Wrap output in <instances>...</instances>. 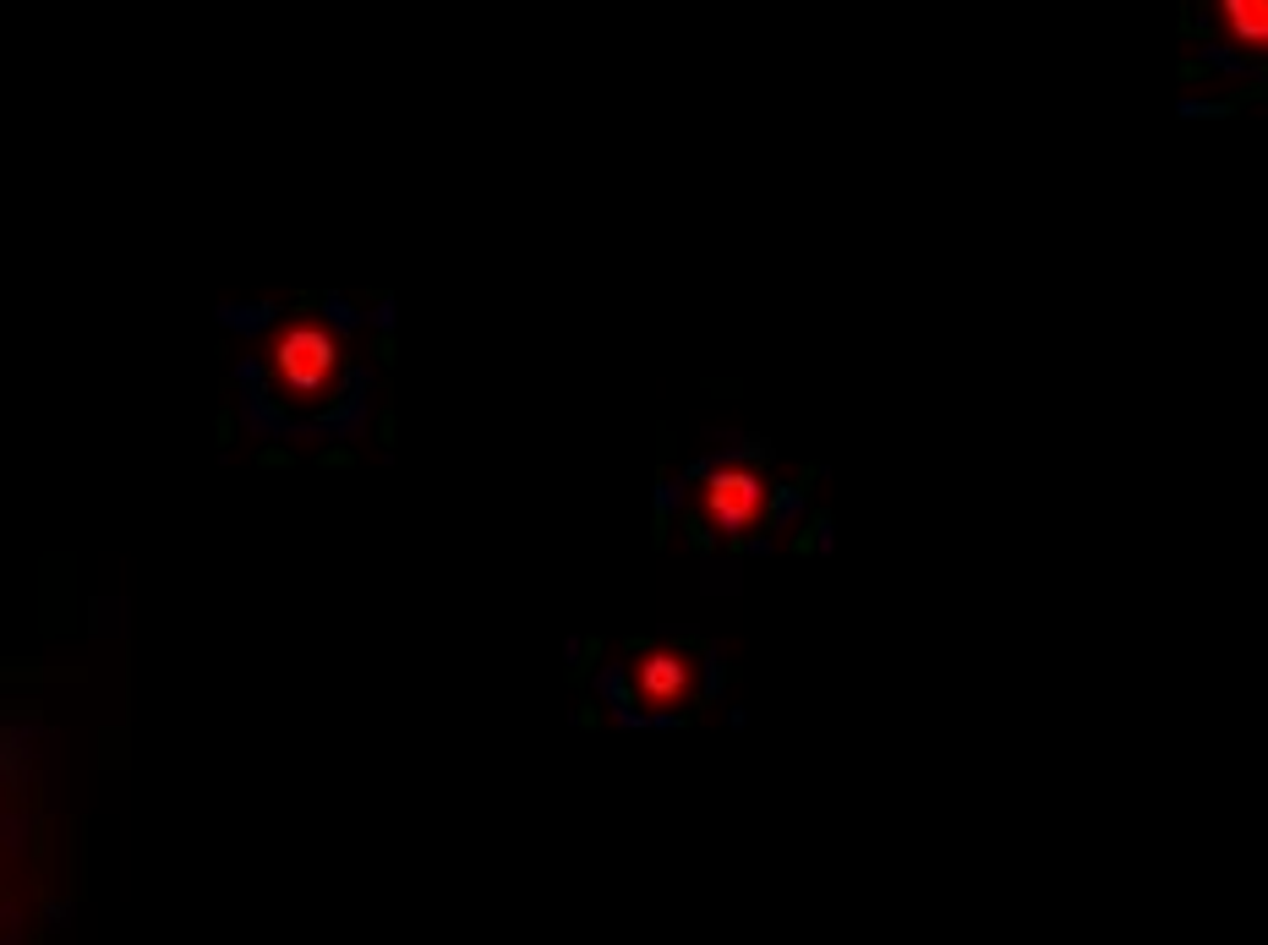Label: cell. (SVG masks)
<instances>
[{
	"mask_svg": "<svg viewBox=\"0 0 1268 945\" xmlns=\"http://www.w3.org/2000/svg\"><path fill=\"white\" fill-rule=\"evenodd\" d=\"M695 481H700V504L690 514H700L711 525V536H722L733 553H744L750 547V530L761 525L765 508H771L765 476L750 459H722V465H700Z\"/></svg>",
	"mask_w": 1268,
	"mask_h": 945,
	"instance_id": "cell-1",
	"label": "cell"
},
{
	"mask_svg": "<svg viewBox=\"0 0 1268 945\" xmlns=\"http://www.w3.org/2000/svg\"><path fill=\"white\" fill-rule=\"evenodd\" d=\"M613 699L624 710H645V716H673L684 705L700 699V662L690 650H651L634 645L630 662L613 673Z\"/></svg>",
	"mask_w": 1268,
	"mask_h": 945,
	"instance_id": "cell-2",
	"label": "cell"
},
{
	"mask_svg": "<svg viewBox=\"0 0 1268 945\" xmlns=\"http://www.w3.org/2000/svg\"><path fill=\"white\" fill-rule=\"evenodd\" d=\"M274 372L285 378L290 394H301V405L323 399L334 388V378H339V339L328 328H317V322L285 328L279 345H274Z\"/></svg>",
	"mask_w": 1268,
	"mask_h": 945,
	"instance_id": "cell-3",
	"label": "cell"
},
{
	"mask_svg": "<svg viewBox=\"0 0 1268 945\" xmlns=\"http://www.w3.org/2000/svg\"><path fill=\"white\" fill-rule=\"evenodd\" d=\"M1213 17L1241 61H1268V0H1213Z\"/></svg>",
	"mask_w": 1268,
	"mask_h": 945,
	"instance_id": "cell-4",
	"label": "cell"
},
{
	"mask_svg": "<svg viewBox=\"0 0 1268 945\" xmlns=\"http://www.w3.org/2000/svg\"><path fill=\"white\" fill-rule=\"evenodd\" d=\"M252 465H257V470H296V448H285V442H268V448H257Z\"/></svg>",
	"mask_w": 1268,
	"mask_h": 945,
	"instance_id": "cell-5",
	"label": "cell"
},
{
	"mask_svg": "<svg viewBox=\"0 0 1268 945\" xmlns=\"http://www.w3.org/2000/svg\"><path fill=\"white\" fill-rule=\"evenodd\" d=\"M230 442H236V410L219 405V416H214V448H230Z\"/></svg>",
	"mask_w": 1268,
	"mask_h": 945,
	"instance_id": "cell-6",
	"label": "cell"
},
{
	"mask_svg": "<svg viewBox=\"0 0 1268 945\" xmlns=\"http://www.w3.org/2000/svg\"><path fill=\"white\" fill-rule=\"evenodd\" d=\"M317 465H323V470H350V465H356V448L334 442V448H323V454H317Z\"/></svg>",
	"mask_w": 1268,
	"mask_h": 945,
	"instance_id": "cell-7",
	"label": "cell"
},
{
	"mask_svg": "<svg viewBox=\"0 0 1268 945\" xmlns=\"http://www.w3.org/2000/svg\"><path fill=\"white\" fill-rule=\"evenodd\" d=\"M373 361H383V367H394L399 361V339L383 328V334H373Z\"/></svg>",
	"mask_w": 1268,
	"mask_h": 945,
	"instance_id": "cell-8",
	"label": "cell"
},
{
	"mask_svg": "<svg viewBox=\"0 0 1268 945\" xmlns=\"http://www.w3.org/2000/svg\"><path fill=\"white\" fill-rule=\"evenodd\" d=\"M394 438H399V421H394V410H383V416H378V442H383V448H394Z\"/></svg>",
	"mask_w": 1268,
	"mask_h": 945,
	"instance_id": "cell-9",
	"label": "cell"
}]
</instances>
